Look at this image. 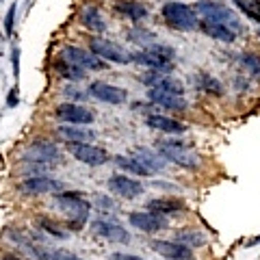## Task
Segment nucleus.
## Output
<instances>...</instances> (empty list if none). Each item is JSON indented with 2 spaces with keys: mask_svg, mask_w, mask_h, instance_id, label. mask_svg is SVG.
I'll return each instance as SVG.
<instances>
[{
  "mask_svg": "<svg viewBox=\"0 0 260 260\" xmlns=\"http://www.w3.org/2000/svg\"><path fill=\"white\" fill-rule=\"evenodd\" d=\"M54 204L61 213L68 215V230H80L83 223L87 221L89 210H91V204L85 200L83 193L78 191H61L54 195Z\"/></svg>",
  "mask_w": 260,
  "mask_h": 260,
  "instance_id": "obj_1",
  "label": "nucleus"
},
{
  "mask_svg": "<svg viewBox=\"0 0 260 260\" xmlns=\"http://www.w3.org/2000/svg\"><path fill=\"white\" fill-rule=\"evenodd\" d=\"M195 13L200 15V20H208V22H215V24H223V26H230L232 30L243 32V22L239 18V13L230 9L228 5L223 3H217V0H198L195 3Z\"/></svg>",
  "mask_w": 260,
  "mask_h": 260,
  "instance_id": "obj_2",
  "label": "nucleus"
},
{
  "mask_svg": "<svg viewBox=\"0 0 260 260\" xmlns=\"http://www.w3.org/2000/svg\"><path fill=\"white\" fill-rule=\"evenodd\" d=\"M174 59H176V52L174 48L169 46H160V44H152L143 50L135 52L133 54V61L143 65L148 70H156V72H162V74H169L174 70Z\"/></svg>",
  "mask_w": 260,
  "mask_h": 260,
  "instance_id": "obj_3",
  "label": "nucleus"
},
{
  "mask_svg": "<svg viewBox=\"0 0 260 260\" xmlns=\"http://www.w3.org/2000/svg\"><path fill=\"white\" fill-rule=\"evenodd\" d=\"M162 20L167 22L169 28H176V30H198L200 28V18L195 13L193 7L184 5V3H165L160 9Z\"/></svg>",
  "mask_w": 260,
  "mask_h": 260,
  "instance_id": "obj_4",
  "label": "nucleus"
},
{
  "mask_svg": "<svg viewBox=\"0 0 260 260\" xmlns=\"http://www.w3.org/2000/svg\"><path fill=\"white\" fill-rule=\"evenodd\" d=\"M156 152L160 154L165 160H172L176 165H180L184 169H198L200 167V156L198 152H193L189 145L182 141H158L156 143Z\"/></svg>",
  "mask_w": 260,
  "mask_h": 260,
  "instance_id": "obj_5",
  "label": "nucleus"
},
{
  "mask_svg": "<svg viewBox=\"0 0 260 260\" xmlns=\"http://www.w3.org/2000/svg\"><path fill=\"white\" fill-rule=\"evenodd\" d=\"M22 160L50 169L52 165H56V162L61 160V152H59V148H56V143H52V141H48V139H35V141L28 145V150L24 152Z\"/></svg>",
  "mask_w": 260,
  "mask_h": 260,
  "instance_id": "obj_6",
  "label": "nucleus"
},
{
  "mask_svg": "<svg viewBox=\"0 0 260 260\" xmlns=\"http://www.w3.org/2000/svg\"><path fill=\"white\" fill-rule=\"evenodd\" d=\"M61 59L74 63L76 68L85 70V72H102L107 70V63H104L100 56H95L91 50H85V48H78V46H63L61 52H59Z\"/></svg>",
  "mask_w": 260,
  "mask_h": 260,
  "instance_id": "obj_7",
  "label": "nucleus"
},
{
  "mask_svg": "<svg viewBox=\"0 0 260 260\" xmlns=\"http://www.w3.org/2000/svg\"><path fill=\"white\" fill-rule=\"evenodd\" d=\"M89 50H91L95 56H100L102 61L121 63V65L133 61V54H130L126 48H121L119 44L111 42V39H104V37H91L89 39Z\"/></svg>",
  "mask_w": 260,
  "mask_h": 260,
  "instance_id": "obj_8",
  "label": "nucleus"
},
{
  "mask_svg": "<svg viewBox=\"0 0 260 260\" xmlns=\"http://www.w3.org/2000/svg\"><path fill=\"white\" fill-rule=\"evenodd\" d=\"M54 117L68 126H91L95 121L93 111L87 107H80L76 102H63L54 109Z\"/></svg>",
  "mask_w": 260,
  "mask_h": 260,
  "instance_id": "obj_9",
  "label": "nucleus"
},
{
  "mask_svg": "<svg viewBox=\"0 0 260 260\" xmlns=\"http://www.w3.org/2000/svg\"><path fill=\"white\" fill-rule=\"evenodd\" d=\"M91 232L109 243H121V245H128L130 243V232L121 223L113 221V219H102V217L95 219L91 223Z\"/></svg>",
  "mask_w": 260,
  "mask_h": 260,
  "instance_id": "obj_10",
  "label": "nucleus"
},
{
  "mask_svg": "<svg viewBox=\"0 0 260 260\" xmlns=\"http://www.w3.org/2000/svg\"><path fill=\"white\" fill-rule=\"evenodd\" d=\"M68 152L76 160L85 162V165H91V167L104 165V162L111 160L109 152L104 148H98V145H93V143H68Z\"/></svg>",
  "mask_w": 260,
  "mask_h": 260,
  "instance_id": "obj_11",
  "label": "nucleus"
},
{
  "mask_svg": "<svg viewBox=\"0 0 260 260\" xmlns=\"http://www.w3.org/2000/svg\"><path fill=\"white\" fill-rule=\"evenodd\" d=\"M18 191L24 195H44V193H61L65 191V186L54 180V178H48V176H28L26 180H22Z\"/></svg>",
  "mask_w": 260,
  "mask_h": 260,
  "instance_id": "obj_12",
  "label": "nucleus"
},
{
  "mask_svg": "<svg viewBox=\"0 0 260 260\" xmlns=\"http://www.w3.org/2000/svg\"><path fill=\"white\" fill-rule=\"evenodd\" d=\"M87 93L95 98V100H100L104 104H113V107H117V104H124L128 100V91L121 87H115V85H109V83H100V80H95L87 87Z\"/></svg>",
  "mask_w": 260,
  "mask_h": 260,
  "instance_id": "obj_13",
  "label": "nucleus"
},
{
  "mask_svg": "<svg viewBox=\"0 0 260 260\" xmlns=\"http://www.w3.org/2000/svg\"><path fill=\"white\" fill-rule=\"evenodd\" d=\"M107 186H109V191L113 195L124 198V200H135V198H139V195L143 193V184L139 180H135V178L124 176V174H113L109 178Z\"/></svg>",
  "mask_w": 260,
  "mask_h": 260,
  "instance_id": "obj_14",
  "label": "nucleus"
},
{
  "mask_svg": "<svg viewBox=\"0 0 260 260\" xmlns=\"http://www.w3.org/2000/svg\"><path fill=\"white\" fill-rule=\"evenodd\" d=\"M128 221H130L133 228H137L139 232H145V234H154V232H160V230H165L167 228V217L158 215V213H150V210L130 213Z\"/></svg>",
  "mask_w": 260,
  "mask_h": 260,
  "instance_id": "obj_15",
  "label": "nucleus"
},
{
  "mask_svg": "<svg viewBox=\"0 0 260 260\" xmlns=\"http://www.w3.org/2000/svg\"><path fill=\"white\" fill-rule=\"evenodd\" d=\"M150 249L160 254L167 260H195L193 258V249L182 245L178 241H165V239H154L150 243Z\"/></svg>",
  "mask_w": 260,
  "mask_h": 260,
  "instance_id": "obj_16",
  "label": "nucleus"
},
{
  "mask_svg": "<svg viewBox=\"0 0 260 260\" xmlns=\"http://www.w3.org/2000/svg\"><path fill=\"white\" fill-rule=\"evenodd\" d=\"M113 9H115L121 18H128L130 22H137V24L148 18V7L139 3V0H115Z\"/></svg>",
  "mask_w": 260,
  "mask_h": 260,
  "instance_id": "obj_17",
  "label": "nucleus"
},
{
  "mask_svg": "<svg viewBox=\"0 0 260 260\" xmlns=\"http://www.w3.org/2000/svg\"><path fill=\"white\" fill-rule=\"evenodd\" d=\"M148 98L150 102L158 104V107L167 109V111H184L186 109V100L182 95H176V93H169V91H162V89H148Z\"/></svg>",
  "mask_w": 260,
  "mask_h": 260,
  "instance_id": "obj_18",
  "label": "nucleus"
},
{
  "mask_svg": "<svg viewBox=\"0 0 260 260\" xmlns=\"http://www.w3.org/2000/svg\"><path fill=\"white\" fill-rule=\"evenodd\" d=\"M56 135H59L65 143H91L95 139V133H93V130H89L87 126L61 124L59 128H56Z\"/></svg>",
  "mask_w": 260,
  "mask_h": 260,
  "instance_id": "obj_19",
  "label": "nucleus"
},
{
  "mask_svg": "<svg viewBox=\"0 0 260 260\" xmlns=\"http://www.w3.org/2000/svg\"><path fill=\"white\" fill-rule=\"evenodd\" d=\"M145 124L154 130H160V133H167V135H182L186 133V126L182 121H178L174 117H167V115H158V113H152V115L145 117Z\"/></svg>",
  "mask_w": 260,
  "mask_h": 260,
  "instance_id": "obj_20",
  "label": "nucleus"
},
{
  "mask_svg": "<svg viewBox=\"0 0 260 260\" xmlns=\"http://www.w3.org/2000/svg\"><path fill=\"white\" fill-rule=\"evenodd\" d=\"M145 208L150 213H158V215H176V213H184L186 204L178 198H154L145 204Z\"/></svg>",
  "mask_w": 260,
  "mask_h": 260,
  "instance_id": "obj_21",
  "label": "nucleus"
},
{
  "mask_svg": "<svg viewBox=\"0 0 260 260\" xmlns=\"http://www.w3.org/2000/svg\"><path fill=\"white\" fill-rule=\"evenodd\" d=\"M200 30L204 35L217 39V42H223V44H232L237 42L239 32L232 30L230 26H223V24H215V22H208V20H200Z\"/></svg>",
  "mask_w": 260,
  "mask_h": 260,
  "instance_id": "obj_22",
  "label": "nucleus"
},
{
  "mask_svg": "<svg viewBox=\"0 0 260 260\" xmlns=\"http://www.w3.org/2000/svg\"><path fill=\"white\" fill-rule=\"evenodd\" d=\"M78 20L87 30H93V32H104L107 30V22H104L102 13L98 11L93 5H85L83 9L78 11Z\"/></svg>",
  "mask_w": 260,
  "mask_h": 260,
  "instance_id": "obj_23",
  "label": "nucleus"
},
{
  "mask_svg": "<svg viewBox=\"0 0 260 260\" xmlns=\"http://www.w3.org/2000/svg\"><path fill=\"white\" fill-rule=\"evenodd\" d=\"M135 158L139 162H143L152 174L154 172H162V169L167 167V160L162 158L156 150H150V148H137L135 150Z\"/></svg>",
  "mask_w": 260,
  "mask_h": 260,
  "instance_id": "obj_24",
  "label": "nucleus"
},
{
  "mask_svg": "<svg viewBox=\"0 0 260 260\" xmlns=\"http://www.w3.org/2000/svg\"><path fill=\"white\" fill-rule=\"evenodd\" d=\"M113 162H115V165H117L124 174H135V176H141V178H150V176H152L150 169L145 167L143 162L137 160L135 156H121V154H119V156L113 158Z\"/></svg>",
  "mask_w": 260,
  "mask_h": 260,
  "instance_id": "obj_25",
  "label": "nucleus"
},
{
  "mask_svg": "<svg viewBox=\"0 0 260 260\" xmlns=\"http://www.w3.org/2000/svg\"><path fill=\"white\" fill-rule=\"evenodd\" d=\"M52 68L56 70V74H59L61 78L70 80V83H76V80H83V78L87 76V72H85V70L76 68L74 63L65 61V59H61V56H56V59H54V65H52Z\"/></svg>",
  "mask_w": 260,
  "mask_h": 260,
  "instance_id": "obj_26",
  "label": "nucleus"
},
{
  "mask_svg": "<svg viewBox=\"0 0 260 260\" xmlns=\"http://www.w3.org/2000/svg\"><path fill=\"white\" fill-rule=\"evenodd\" d=\"M176 241L182 243V245H186V247H191V249L206 245V237L202 232H198V230H180V232H176Z\"/></svg>",
  "mask_w": 260,
  "mask_h": 260,
  "instance_id": "obj_27",
  "label": "nucleus"
},
{
  "mask_svg": "<svg viewBox=\"0 0 260 260\" xmlns=\"http://www.w3.org/2000/svg\"><path fill=\"white\" fill-rule=\"evenodd\" d=\"M128 39L130 42H135V44H139V46H143V48H148V46H152L154 42H156V35H154L152 30H148V28L133 26L128 30Z\"/></svg>",
  "mask_w": 260,
  "mask_h": 260,
  "instance_id": "obj_28",
  "label": "nucleus"
},
{
  "mask_svg": "<svg viewBox=\"0 0 260 260\" xmlns=\"http://www.w3.org/2000/svg\"><path fill=\"white\" fill-rule=\"evenodd\" d=\"M198 87L208 95H221L223 93V85L210 74H198Z\"/></svg>",
  "mask_w": 260,
  "mask_h": 260,
  "instance_id": "obj_29",
  "label": "nucleus"
},
{
  "mask_svg": "<svg viewBox=\"0 0 260 260\" xmlns=\"http://www.w3.org/2000/svg\"><path fill=\"white\" fill-rule=\"evenodd\" d=\"M234 5L241 9V13H245L247 18L260 24V0H232Z\"/></svg>",
  "mask_w": 260,
  "mask_h": 260,
  "instance_id": "obj_30",
  "label": "nucleus"
},
{
  "mask_svg": "<svg viewBox=\"0 0 260 260\" xmlns=\"http://www.w3.org/2000/svg\"><path fill=\"white\" fill-rule=\"evenodd\" d=\"M239 61H241V65L249 72L251 76L260 78V54L258 52H243L239 56Z\"/></svg>",
  "mask_w": 260,
  "mask_h": 260,
  "instance_id": "obj_31",
  "label": "nucleus"
},
{
  "mask_svg": "<svg viewBox=\"0 0 260 260\" xmlns=\"http://www.w3.org/2000/svg\"><path fill=\"white\" fill-rule=\"evenodd\" d=\"M39 228H42L44 232L52 234L54 239H68V230H63V228L59 223L50 221V219H39Z\"/></svg>",
  "mask_w": 260,
  "mask_h": 260,
  "instance_id": "obj_32",
  "label": "nucleus"
},
{
  "mask_svg": "<svg viewBox=\"0 0 260 260\" xmlns=\"http://www.w3.org/2000/svg\"><path fill=\"white\" fill-rule=\"evenodd\" d=\"M15 11H18V5H11V7H9V11H7V18H5V30H7V35H11V32H13Z\"/></svg>",
  "mask_w": 260,
  "mask_h": 260,
  "instance_id": "obj_33",
  "label": "nucleus"
},
{
  "mask_svg": "<svg viewBox=\"0 0 260 260\" xmlns=\"http://www.w3.org/2000/svg\"><path fill=\"white\" fill-rule=\"evenodd\" d=\"M93 200H95V204L100 206L102 210H113V208H115V204H113V202L107 198V195H95Z\"/></svg>",
  "mask_w": 260,
  "mask_h": 260,
  "instance_id": "obj_34",
  "label": "nucleus"
},
{
  "mask_svg": "<svg viewBox=\"0 0 260 260\" xmlns=\"http://www.w3.org/2000/svg\"><path fill=\"white\" fill-rule=\"evenodd\" d=\"M109 260H145L141 256H135V254H121V251H115V254H111Z\"/></svg>",
  "mask_w": 260,
  "mask_h": 260,
  "instance_id": "obj_35",
  "label": "nucleus"
},
{
  "mask_svg": "<svg viewBox=\"0 0 260 260\" xmlns=\"http://www.w3.org/2000/svg\"><path fill=\"white\" fill-rule=\"evenodd\" d=\"M18 102H20V95H18V87H13L11 91H9V98H7V104L13 109V107H18Z\"/></svg>",
  "mask_w": 260,
  "mask_h": 260,
  "instance_id": "obj_36",
  "label": "nucleus"
},
{
  "mask_svg": "<svg viewBox=\"0 0 260 260\" xmlns=\"http://www.w3.org/2000/svg\"><path fill=\"white\" fill-rule=\"evenodd\" d=\"M13 74L15 76L20 74V50L18 48H13Z\"/></svg>",
  "mask_w": 260,
  "mask_h": 260,
  "instance_id": "obj_37",
  "label": "nucleus"
},
{
  "mask_svg": "<svg viewBox=\"0 0 260 260\" xmlns=\"http://www.w3.org/2000/svg\"><path fill=\"white\" fill-rule=\"evenodd\" d=\"M68 95H72V98H80V93L76 91L74 87H70V89H68Z\"/></svg>",
  "mask_w": 260,
  "mask_h": 260,
  "instance_id": "obj_38",
  "label": "nucleus"
},
{
  "mask_svg": "<svg viewBox=\"0 0 260 260\" xmlns=\"http://www.w3.org/2000/svg\"><path fill=\"white\" fill-rule=\"evenodd\" d=\"M3 260H20V258H18V256H11V254H7Z\"/></svg>",
  "mask_w": 260,
  "mask_h": 260,
  "instance_id": "obj_39",
  "label": "nucleus"
}]
</instances>
